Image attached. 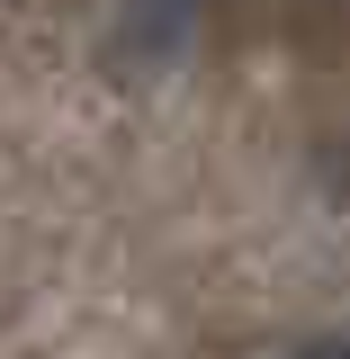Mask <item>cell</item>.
Wrapping results in <instances>:
<instances>
[{
  "label": "cell",
  "mask_w": 350,
  "mask_h": 359,
  "mask_svg": "<svg viewBox=\"0 0 350 359\" xmlns=\"http://www.w3.org/2000/svg\"><path fill=\"white\" fill-rule=\"evenodd\" d=\"M288 359H350V341H342V332H314V341H297Z\"/></svg>",
  "instance_id": "cell-1"
}]
</instances>
